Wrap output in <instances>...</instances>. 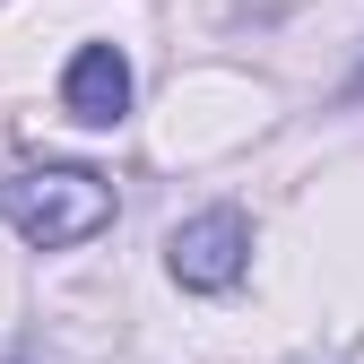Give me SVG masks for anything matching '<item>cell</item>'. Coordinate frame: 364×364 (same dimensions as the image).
<instances>
[{
    "instance_id": "cell-5",
    "label": "cell",
    "mask_w": 364,
    "mask_h": 364,
    "mask_svg": "<svg viewBox=\"0 0 364 364\" xmlns=\"http://www.w3.org/2000/svg\"><path fill=\"white\" fill-rule=\"evenodd\" d=\"M0 364H18V355H0Z\"/></svg>"
},
{
    "instance_id": "cell-4",
    "label": "cell",
    "mask_w": 364,
    "mask_h": 364,
    "mask_svg": "<svg viewBox=\"0 0 364 364\" xmlns=\"http://www.w3.org/2000/svg\"><path fill=\"white\" fill-rule=\"evenodd\" d=\"M355 96H364V70H355Z\"/></svg>"
},
{
    "instance_id": "cell-3",
    "label": "cell",
    "mask_w": 364,
    "mask_h": 364,
    "mask_svg": "<svg viewBox=\"0 0 364 364\" xmlns=\"http://www.w3.org/2000/svg\"><path fill=\"white\" fill-rule=\"evenodd\" d=\"M61 113L87 122V130H113L130 113V61L113 53V43H78L70 70H61Z\"/></svg>"
},
{
    "instance_id": "cell-2",
    "label": "cell",
    "mask_w": 364,
    "mask_h": 364,
    "mask_svg": "<svg viewBox=\"0 0 364 364\" xmlns=\"http://www.w3.org/2000/svg\"><path fill=\"white\" fill-rule=\"evenodd\" d=\"M165 269H173V287H191V295H225L252 269V217L243 208H200V217H182L173 235H165Z\"/></svg>"
},
{
    "instance_id": "cell-1",
    "label": "cell",
    "mask_w": 364,
    "mask_h": 364,
    "mask_svg": "<svg viewBox=\"0 0 364 364\" xmlns=\"http://www.w3.org/2000/svg\"><path fill=\"white\" fill-rule=\"evenodd\" d=\"M9 225L43 252H70V243H96L113 225V182L87 173V165H18L9 191H0Z\"/></svg>"
}]
</instances>
